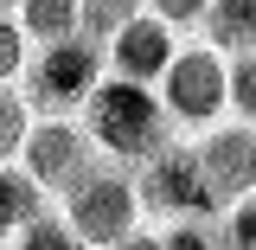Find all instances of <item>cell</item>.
Wrapping results in <instances>:
<instances>
[{
    "label": "cell",
    "mask_w": 256,
    "mask_h": 250,
    "mask_svg": "<svg viewBox=\"0 0 256 250\" xmlns=\"http://www.w3.org/2000/svg\"><path fill=\"white\" fill-rule=\"evenodd\" d=\"M84 135L96 141V154L116 160V167H148L160 148H173L180 135L166 122V109H160V90L148 84H122V77H102V90L84 103Z\"/></svg>",
    "instance_id": "1"
},
{
    "label": "cell",
    "mask_w": 256,
    "mask_h": 250,
    "mask_svg": "<svg viewBox=\"0 0 256 250\" xmlns=\"http://www.w3.org/2000/svg\"><path fill=\"white\" fill-rule=\"evenodd\" d=\"M160 109H166L173 135H186V141L224 128L230 122V58L212 52L205 39H186L173 71L160 77Z\"/></svg>",
    "instance_id": "2"
},
{
    "label": "cell",
    "mask_w": 256,
    "mask_h": 250,
    "mask_svg": "<svg viewBox=\"0 0 256 250\" xmlns=\"http://www.w3.org/2000/svg\"><path fill=\"white\" fill-rule=\"evenodd\" d=\"M58 212L70 218V231L90 250H116V244H128V237L141 231V186H134L128 167L102 160L84 186H70L58 199Z\"/></svg>",
    "instance_id": "3"
},
{
    "label": "cell",
    "mask_w": 256,
    "mask_h": 250,
    "mask_svg": "<svg viewBox=\"0 0 256 250\" xmlns=\"http://www.w3.org/2000/svg\"><path fill=\"white\" fill-rule=\"evenodd\" d=\"M109 77V58L90 32L84 39H64V45H45L32 52V71H26V96L38 116H84V103L102 90Z\"/></svg>",
    "instance_id": "4"
},
{
    "label": "cell",
    "mask_w": 256,
    "mask_h": 250,
    "mask_svg": "<svg viewBox=\"0 0 256 250\" xmlns=\"http://www.w3.org/2000/svg\"><path fill=\"white\" fill-rule=\"evenodd\" d=\"M134 186H141V212H154L166 224H205L218 218V199L205 186V167H198V141H173L160 148L148 167H134Z\"/></svg>",
    "instance_id": "5"
},
{
    "label": "cell",
    "mask_w": 256,
    "mask_h": 250,
    "mask_svg": "<svg viewBox=\"0 0 256 250\" xmlns=\"http://www.w3.org/2000/svg\"><path fill=\"white\" fill-rule=\"evenodd\" d=\"M20 167H26V180L45 192V199H64L70 186H84L96 167H102V154H96V141L84 135L77 116H38Z\"/></svg>",
    "instance_id": "6"
},
{
    "label": "cell",
    "mask_w": 256,
    "mask_h": 250,
    "mask_svg": "<svg viewBox=\"0 0 256 250\" xmlns=\"http://www.w3.org/2000/svg\"><path fill=\"white\" fill-rule=\"evenodd\" d=\"M180 26H166V20H154V13H134L109 45H102V58H109V77H122V84H148V90H160V77L173 71V58H180Z\"/></svg>",
    "instance_id": "7"
},
{
    "label": "cell",
    "mask_w": 256,
    "mask_h": 250,
    "mask_svg": "<svg viewBox=\"0 0 256 250\" xmlns=\"http://www.w3.org/2000/svg\"><path fill=\"white\" fill-rule=\"evenodd\" d=\"M198 167H205V186L218 199V212L256 199V128L224 122L212 135H198Z\"/></svg>",
    "instance_id": "8"
},
{
    "label": "cell",
    "mask_w": 256,
    "mask_h": 250,
    "mask_svg": "<svg viewBox=\"0 0 256 250\" xmlns=\"http://www.w3.org/2000/svg\"><path fill=\"white\" fill-rule=\"evenodd\" d=\"M198 39H205L212 52H224V58L256 52V0H212V13H205Z\"/></svg>",
    "instance_id": "9"
},
{
    "label": "cell",
    "mask_w": 256,
    "mask_h": 250,
    "mask_svg": "<svg viewBox=\"0 0 256 250\" xmlns=\"http://www.w3.org/2000/svg\"><path fill=\"white\" fill-rule=\"evenodd\" d=\"M20 26H26L32 52L64 45V39H84V0H26L20 7Z\"/></svg>",
    "instance_id": "10"
},
{
    "label": "cell",
    "mask_w": 256,
    "mask_h": 250,
    "mask_svg": "<svg viewBox=\"0 0 256 250\" xmlns=\"http://www.w3.org/2000/svg\"><path fill=\"white\" fill-rule=\"evenodd\" d=\"M38 212H52V199L26 180V167H0V244L6 231H26Z\"/></svg>",
    "instance_id": "11"
},
{
    "label": "cell",
    "mask_w": 256,
    "mask_h": 250,
    "mask_svg": "<svg viewBox=\"0 0 256 250\" xmlns=\"http://www.w3.org/2000/svg\"><path fill=\"white\" fill-rule=\"evenodd\" d=\"M32 128H38V109H32L26 84H20V90H0V167H20Z\"/></svg>",
    "instance_id": "12"
},
{
    "label": "cell",
    "mask_w": 256,
    "mask_h": 250,
    "mask_svg": "<svg viewBox=\"0 0 256 250\" xmlns=\"http://www.w3.org/2000/svg\"><path fill=\"white\" fill-rule=\"evenodd\" d=\"M26 71H32V39L13 13H0V90H20Z\"/></svg>",
    "instance_id": "13"
},
{
    "label": "cell",
    "mask_w": 256,
    "mask_h": 250,
    "mask_svg": "<svg viewBox=\"0 0 256 250\" xmlns=\"http://www.w3.org/2000/svg\"><path fill=\"white\" fill-rule=\"evenodd\" d=\"M13 250H90V244L70 231V218H64V212H38V218L20 231V244H13Z\"/></svg>",
    "instance_id": "14"
},
{
    "label": "cell",
    "mask_w": 256,
    "mask_h": 250,
    "mask_svg": "<svg viewBox=\"0 0 256 250\" xmlns=\"http://www.w3.org/2000/svg\"><path fill=\"white\" fill-rule=\"evenodd\" d=\"M134 13H148V0H84V32H90L96 45H109Z\"/></svg>",
    "instance_id": "15"
},
{
    "label": "cell",
    "mask_w": 256,
    "mask_h": 250,
    "mask_svg": "<svg viewBox=\"0 0 256 250\" xmlns=\"http://www.w3.org/2000/svg\"><path fill=\"white\" fill-rule=\"evenodd\" d=\"M230 122L256 128V52L230 58Z\"/></svg>",
    "instance_id": "16"
},
{
    "label": "cell",
    "mask_w": 256,
    "mask_h": 250,
    "mask_svg": "<svg viewBox=\"0 0 256 250\" xmlns=\"http://www.w3.org/2000/svg\"><path fill=\"white\" fill-rule=\"evenodd\" d=\"M218 250H256V199H244V205H230V212H224Z\"/></svg>",
    "instance_id": "17"
},
{
    "label": "cell",
    "mask_w": 256,
    "mask_h": 250,
    "mask_svg": "<svg viewBox=\"0 0 256 250\" xmlns=\"http://www.w3.org/2000/svg\"><path fill=\"white\" fill-rule=\"evenodd\" d=\"M148 13L154 20H166V26H205V13H212V0H148Z\"/></svg>",
    "instance_id": "18"
},
{
    "label": "cell",
    "mask_w": 256,
    "mask_h": 250,
    "mask_svg": "<svg viewBox=\"0 0 256 250\" xmlns=\"http://www.w3.org/2000/svg\"><path fill=\"white\" fill-rule=\"evenodd\" d=\"M160 250H218V231H205V224H166Z\"/></svg>",
    "instance_id": "19"
},
{
    "label": "cell",
    "mask_w": 256,
    "mask_h": 250,
    "mask_svg": "<svg viewBox=\"0 0 256 250\" xmlns=\"http://www.w3.org/2000/svg\"><path fill=\"white\" fill-rule=\"evenodd\" d=\"M116 250H160V237H154V231H134V237H128V244H116Z\"/></svg>",
    "instance_id": "20"
},
{
    "label": "cell",
    "mask_w": 256,
    "mask_h": 250,
    "mask_svg": "<svg viewBox=\"0 0 256 250\" xmlns=\"http://www.w3.org/2000/svg\"><path fill=\"white\" fill-rule=\"evenodd\" d=\"M0 250H6V244H0Z\"/></svg>",
    "instance_id": "21"
}]
</instances>
